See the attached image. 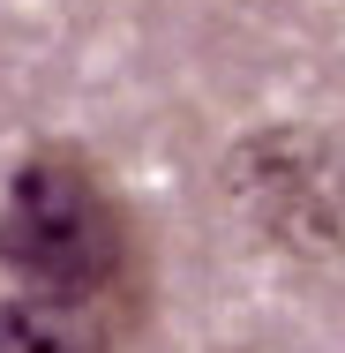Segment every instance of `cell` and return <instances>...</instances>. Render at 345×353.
Segmentation results:
<instances>
[{
    "label": "cell",
    "mask_w": 345,
    "mask_h": 353,
    "mask_svg": "<svg viewBox=\"0 0 345 353\" xmlns=\"http://www.w3.org/2000/svg\"><path fill=\"white\" fill-rule=\"evenodd\" d=\"M0 271L15 293H68V301H121L136 271V225L113 181L75 150L38 143L0 196Z\"/></svg>",
    "instance_id": "1"
},
{
    "label": "cell",
    "mask_w": 345,
    "mask_h": 353,
    "mask_svg": "<svg viewBox=\"0 0 345 353\" xmlns=\"http://www.w3.org/2000/svg\"><path fill=\"white\" fill-rule=\"evenodd\" d=\"M225 188H233L240 218L263 241L293 248V256H331L345 241L338 158L308 128H255V136H240L233 158H225Z\"/></svg>",
    "instance_id": "2"
},
{
    "label": "cell",
    "mask_w": 345,
    "mask_h": 353,
    "mask_svg": "<svg viewBox=\"0 0 345 353\" xmlns=\"http://www.w3.org/2000/svg\"><path fill=\"white\" fill-rule=\"evenodd\" d=\"M121 301H68V293H0V353H113Z\"/></svg>",
    "instance_id": "3"
}]
</instances>
